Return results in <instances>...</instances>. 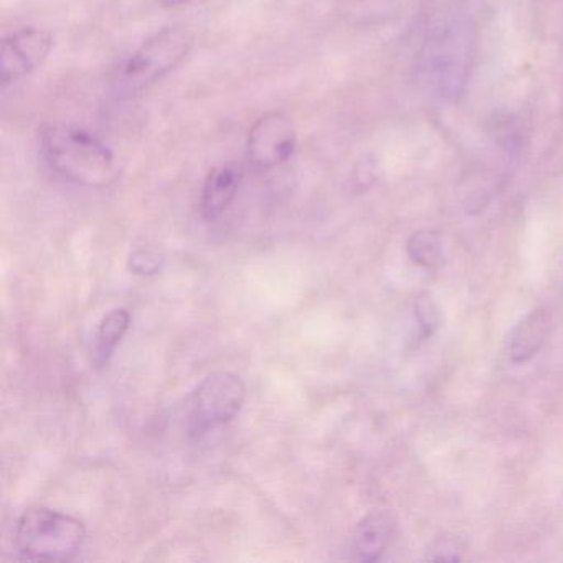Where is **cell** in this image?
I'll return each instance as SVG.
<instances>
[{
  "instance_id": "1",
  "label": "cell",
  "mask_w": 563,
  "mask_h": 563,
  "mask_svg": "<svg viewBox=\"0 0 563 563\" xmlns=\"http://www.w3.org/2000/svg\"><path fill=\"white\" fill-rule=\"evenodd\" d=\"M41 150L48 167L75 186L104 189L120 177L113 151L84 128L51 124L42 131Z\"/></svg>"
},
{
  "instance_id": "2",
  "label": "cell",
  "mask_w": 563,
  "mask_h": 563,
  "mask_svg": "<svg viewBox=\"0 0 563 563\" xmlns=\"http://www.w3.org/2000/svg\"><path fill=\"white\" fill-rule=\"evenodd\" d=\"M87 540L84 522L48 507H31L19 517L14 542L19 555L32 562H68Z\"/></svg>"
},
{
  "instance_id": "3",
  "label": "cell",
  "mask_w": 563,
  "mask_h": 563,
  "mask_svg": "<svg viewBox=\"0 0 563 563\" xmlns=\"http://www.w3.org/2000/svg\"><path fill=\"white\" fill-rule=\"evenodd\" d=\"M187 29L167 27L141 44L114 70L113 87L121 95H136L176 70L192 48Z\"/></svg>"
},
{
  "instance_id": "4",
  "label": "cell",
  "mask_w": 563,
  "mask_h": 563,
  "mask_svg": "<svg viewBox=\"0 0 563 563\" xmlns=\"http://www.w3.org/2000/svg\"><path fill=\"white\" fill-rule=\"evenodd\" d=\"M246 388L232 372H216L203 378L189 398L187 430L196 440L229 424L245 404Z\"/></svg>"
},
{
  "instance_id": "5",
  "label": "cell",
  "mask_w": 563,
  "mask_h": 563,
  "mask_svg": "<svg viewBox=\"0 0 563 563\" xmlns=\"http://www.w3.org/2000/svg\"><path fill=\"white\" fill-rule=\"evenodd\" d=\"M298 150V131L285 111H269L250 128L246 157L255 170L283 166Z\"/></svg>"
},
{
  "instance_id": "6",
  "label": "cell",
  "mask_w": 563,
  "mask_h": 563,
  "mask_svg": "<svg viewBox=\"0 0 563 563\" xmlns=\"http://www.w3.org/2000/svg\"><path fill=\"white\" fill-rule=\"evenodd\" d=\"M54 48L51 32L37 27H24L12 32L2 42L0 80L2 88L18 84L44 65Z\"/></svg>"
},
{
  "instance_id": "7",
  "label": "cell",
  "mask_w": 563,
  "mask_h": 563,
  "mask_svg": "<svg viewBox=\"0 0 563 563\" xmlns=\"http://www.w3.org/2000/svg\"><path fill=\"white\" fill-rule=\"evenodd\" d=\"M243 177L245 170L236 163L220 164L207 174L200 196V212L203 219L217 220L230 209L239 196Z\"/></svg>"
},
{
  "instance_id": "8",
  "label": "cell",
  "mask_w": 563,
  "mask_h": 563,
  "mask_svg": "<svg viewBox=\"0 0 563 563\" xmlns=\"http://www.w3.org/2000/svg\"><path fill=\"white\" fill-rule=\"evenodd\" d=\"M397 532V519L390 510H374L355 527L352 550L361 562H375L384 555Z\"/></svg>"
},
{
  "instance_id": "9",
  "label": "cell",
  "mask_w": 563,
  "mask_h": 563,
  "mask_svg": "<svg viewBox=\"0 0 563 563\" xmlns=\"http://www.w3.org/2000/svg\"><path fill=\"white\" fill-rule=\"evenodd\" d=\"M550 314L547 309H533L520 319L507 338V355L516 364L530 361L542 349L549 334Z\"/></svg>"
},
{
  "instance_id": "10",
  "label": "cell",
  "mask_w": 563,
  "mask_h": 563,
  "mask_svg": "<svg viewBox=\"0 0 563 563\" xmlns=\"http://www.w3.org/2000/svg\"><path fill=\"white\" fill-rule=\"evenodd\" d=\"M131 314L128 309L117 308L113 311L108 312L103 319H101L100 325H98L97 345H95V352H97V362L100 365L107 364L113 355L114 349L121 344L124 335L130 331Z\"/></svg>"
},
{
  "instance_id": "11",
  "label": "cell",
  "mask_w": 563,
  "mask_h": 563,
  "mask_svg": "<svg viewBox=\"0 0 563 563\" xmlns=\"http://www.w3.org/2000/svg\"><path fill=\"white\" fill-rule=\"evenodd\" d=\"M407 253L415 265L438 269L444 263L443 236L434 230H420L408 239Z\"/></svg>"
},
{
  "instance_id": "12",
  "label": "cell",
  "mask_w": 563,
  "mask_h": 563,
  "mask_svg": "<svg viewBox=\"0 0 563 563\" xmlns=\"http://www.w3.org/2000/svg\"><path fill=\"white\" fill-rule=\"evenodd\" d=\"M415 316H417L423 338L433 335L440 329L441 319H443L440 306L437 305L433 296L428 295V292H421L415 301Z\"/></svg>"
},
{
  "instance_id": "13",
  "label": "cell",
  "mask_w": 563,
  "mask_h": 563,
  "mask_svg": "<svg viewBox=\"0 0 563 563\" xmlns=\"http://www.w3.org/2000/svg\"><path fill=\"white\" fill-rule=\"evenodd\" d=\"M466 552V542L457 536H441L428 549L430 560H461Z\"/></svg>"
},
{
  "instance_id": "14",
  "label": "cell",
  "mask_w": 563,
  "mask_h": 563,
  "mask_svg": "<svg viewBox=\"0 0 563 563\" xmlns=\"http://www.w3.org/2000/svg\"><path fill=\"white\" fill-rule=\"evenodd\" d=\"M161 263L163 260H161L159 253L151 252V250H137L131 255L130 265L137 275H154L161 268Z\"/></svg>"
},
{
  "instance_id": "15",
  "label": "cell",
  "mask_w": 563,
  "mask_h": 563,
  "mask_svg": "<svg viewBox=\"0 0 563 563\" xmlns=\"http://www.w3.org/2000/svg\"><path fill=\"white\" fill-rule=\"evenodd\" d=\"M196 0H157V4L164 9H179L192 4Z\"/></svg>"
}]
</instances>
